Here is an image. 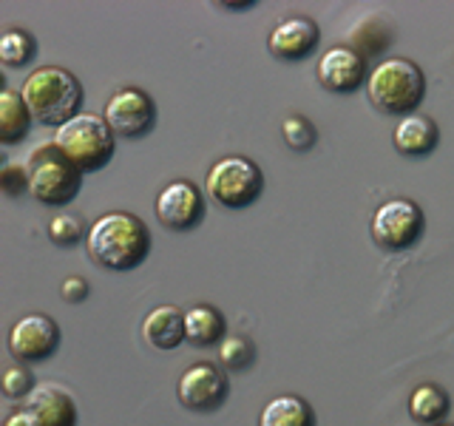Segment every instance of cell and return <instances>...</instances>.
<instances>
[{
    "instance_id": "obj_13",
    "label": "cell",
    "mask_w": 454,
    "mask_h": 426,
    "mask_svg": "<svg viewBox=\"0 0 454 426\" xmlns=\"http://www.w3.org/2000/svg\"><path fill=\"white\" fill-rule=\"evenodd\" d=\"M35 426H77V404L63 383L43 381L26 398L23 406Z\"/></svg>"
},
{
    "instance_id": "obj_5",
    "label": "cell",
    "mask_w": 454,
    "mask_h": 426,
    "mask_svg": "<svg viewBox=\"0 0 454 426\" xmlns=\"http://www.w3.org/2000/svg\"><path fill=\"white\" fill-rule=\"evenodd\" d=\"M28 193L37 202L60 208L68 205L82 188V170H77L66 156L57 151L54 142L37 146L28 156Z\"/></svg>"
},
{
    "instance_id": "obj_20",
    "label": "cell",
    "mask_w": 454,
    "mask_h": 426,
    "mask_svg": "<svg viewBox=\"0 0 454 426\" xmlns=\"http://www.w3.org/2000/svg\"><path fill=\"white\" fill-rule=\"evenodd\" d=\"M184 338L196 347L222 344L224 316L213 304H196L191 310H184Z\"/></svg>"
},
{
    "instance_id": "obj_11",
    "label": "cell",
    "mask_w": 454,
    "mask_h": 426,
    "mask_svg": "<svg viewBox=\"0 0 454 426\" xmlns=\"http://www.w3.org/2000/svg\"><path fill=\"white\" fill-rule=\"evenodd\" d=\"M9 352L23 361H46L60 347V327L51 316L43 312H28V316L18 319L9 330Z\"/></svg>"
},
{
    "instance_id": "obj_23",
    "label": "cell",
    "mask_w": 454,
    "mask_h": 426,
    "mask_svg": "<svg viewBox=\"0 0 454 426\" xmlns=\"http://www.w3.org/2000/svg\"><path fill=\"white\" fill-rule=\"evenodd\" d=\"M216 355L227 373H241L255 361V344L245 335H224Z\"/></svg>"
},
{
    "instance_id": "obj_19",
    "label": "cell",
    "mask_w": 454,
    "mask_h": 426,
    "mask_svg": "<svg viewBox=\"0 0 454 426\" xmlns=\"http://www.w3.org/2000/svg\"><path fill=\"white\" fill-rule=\"evenodd\" d=\"M449 409H451V398L443 387H437V383H420V387H415V392L409 395V415L415 423H423V426L446 423Z\"/></svg>"
},
{
    "instance_id": "obj_9",
    "label": "cell",
    "mask_w": 454,
    "mask_h": 426,
    "mask_svg": "<svg viewBox=\"0 0 454 426\" xmlns=\"http://www.w3.org/2000/svg\"><path fill=\"white\" fill-rule=\"evenodd\" d=\"M156 219H160L168 231H191L205 219V193L191 179H174L156 193Z\"/></svg>"
},
{
    "instance_id": "obj_24",
    "label": "cell",
    "mask_w": 454,
    "mask_h": 426,
    "mask_svg": "<svg viewBox=\"0 0 454 426\" xmlns=\"http://www.w3.org/2000/svg\"><path fill=\"white\" fill-rule=\"evenodd\" d=\"M85 236H89V227H85L77 213H57L49 222V239L60 248H74Z\"/></svg>"
},
{
    "instance_id": "obj_28",
    "label": "cell",
    "mask_w": 454,
    "mask_h": 426,
    "mask_svg": "<svg viewBox=\"0 0 454 426\" xmlns=\"http://www.w3.org/2000/svg\"><path fill=\"white\" fill-rule=\"evenodd\" d=\"M89 293H91V288H89V281H85L82 276H68V279L60 284V296L66 298L68 304H80V302H85V298H89Z\"/></svg>"
},
{
    "instance_id": "obj_12",
    "label": "cell",
    "mask_w": 454,
    "mask_h": 426,
    "mask_svg": "<svg viewBox=\"0 0 454 426\" xmlns=\"http://www.w3.org/2000/svg\"><path fill=\"white\" fill-rule=\"evenodd\" d=\"M316 77L326 91L333 94H352L369 80L366 57H361L352 46H333L318 57Z\"/></svg>"
},
{
    "instance_id": "obj_22",
    "label": "cell",
    "mask_w": 454,
    "mask_h": 426,
    "mask_svg": "<svg viewBox=\"0 0 454 426\" xmlns=\"http://www.w3.org/2000/svg\"><path fill=\"white\" fill-rule=\"evenodd\" d=\"M35 37L26 28H6L0 35V63L9 68H23L35 60Z\"/></svg>"
},
{
    "instance_id": "obj_14",
    "label": "cell",
    "mask_w": 454,
    "mask_h": 426,
    "mask_svg": "<svg viewBox=\"0 0 454 426\" xmlns=\"http://www.w3.org/2000/svg\"><path fill=\"white\" fill-rule=\"evenodd\" d=\"M318 40H321L318 23L312 18H304V14H295V18L281 20L273 32H270L267 49L284 63H298L318 49Z\"/></svg>"
},
{
    "instance_id": "obj_8",
    "label": "cell",
    "mask_w": 454,
    "mask_h": 426,
    "mask_svg": "<svg viewBox=\"0 0 454 426\" xmlns=\"http://www.w3.org/2000/svg\"><path fill=\"white\" fill-rule=\"evenodd\" d=\"M103 117L114 137L139 139L156 125V103L142 89L128 85V89H120L108 97Z\"/></svg>"
},
{
    "instance_id": "obj_21",
    "label": "cell",
    "mask_w": 454,
    "mask_h": 426,
    "mask_svg": "<svg viewBox=\"0 0 454 426\" xmlns=\"http://www.w3.org/2000/svg\"><path fill=\"white\" fill-rule=\"evenodd\" d=\"M392 43V28L389 23L372 14V18H366L358 28L352 32V49L358 51L361 57H372V54H380Z\"/></svg>"
},
{
    "instance_id": "obj_1",
    "label": "cell",
    "mask_w": 454,
    "mask_h": 426,
    "mask_svg": "<svg viewBox=\"0 0 454 426\" xmlns=\"http://www.w3.org/2000/svg\"><path fill=\"white\" fill-rule=\"evenodd\" d=\"M85 250L106 270H134L148 259L151 231L134 213L111 210L89 227Z\"/></svg>"
},
{
    "instance_id": "obj_25",
    "label": "cell",
    "mask_w": 454,
    "mask_h": 426,
    "mask_svg": "<svg viewBox=\"0 0 454 426\" xmlns=\"http://www.w3.org/2000/svg\"><path fill=\"white\" fill-rule=\"evenodd\" d=\"M281 137L293 151H309L318 142L316 125L307 117H301V114H290V117L281 122Z\"/></svg>"
},
{
    "instance_id": "obj_3",
    "label": "cell",
    "mask_w": 454,
    "mask_h": 426,
    "mask_svg": "<svg viewBox=\"0 0 454 426\" xmlns=\"http://www.w3.org/2000/svg\"><path fill=\"white\" fill-rule=\"evenodd\" d=\"M366 97L378 111L409 117L426 97V77L415 60L409 57H387L369 71Z\"/></svg>"
},
{
    "instance_id": "obj_2",
    "label": "cell",
    "mask_w": 454,
    "mask_h": 426,
    "mask_svg": "<svg viewBox=\"0 0 454 426\" xmlns=\"http://www.w3.org/2000/svg\"><path fill=\"white\" fill-rule=\"evenodd\" d=\"M23 99L37 125L60 128L74 120L82 106V85L63 66H40L23 83Z\"/></svg>"
},
{
    "instance_id": "obj_7",
    "label": "cell",
    "mask_w": 454,
    "mask_h": 426,
    "mask_svg": "<svg viewBox=\"0 0 454 426\" xmlns=\"http://www.w3.org/2000/svg\"><path fill=\"white\" fill-rule=\"evenodd\" d=\"M426 231V217L418 202H411L406 196L387 199L378 210L372 213V233L375 245L383 250H406L411 245H418V239Z\"/></svg>"
},
{
    "instance_id": "obj_30",
    "label": "cell",
    "mask_w": 454,
    "mask_h": 426,
    "mask_svg": "<svg viewBox=\"0 0 454 426\" xmlns=\"http://www.w3.org/2000/svg\"><path fill=\"white\" fill-rule=\"evenodd\" d=\"M437 426H454V423H437Z\"/></svg>"
},
{
    "instance_id": "obj_10",
    "label": "cell",
    "mask_w": 454,
    "mask_h": 426,
    "mask_svg": "<svg viewBox=\"0 0 454 426\" xmlns=\"http://www.w3.org/2000/svg\"><path fill=\"white\" fill-rule=\"evenodd\" d=\"M231 381L216 364L199 361L191 364L176 381V398L184 409L191 412H213L227 401Z\"/></svg>"
},
{
    "instance_id": "obj_4",
    "label": "cell",
    "mask_w": 454,
    "mask_h": 426,
    "mask_svg": "<svg viewBox=\"0 0 454 426\" xmlns=\"http://www.w3.org/2000/svg\"><path fill=\"white\" fill-rule=\"evenodd\" d=\"M54 146L66 160L82 174H94L103 170L117 151V137L108 128L106 117L97 114H77L74 120H68L54 131Z\"/></svg>"
},
{
    "instance_id": "obj_17",
    "label": "cell",
    "mask_w": 454,
    "mask_h": 426,
    "mask_svg": "<svg viewBox=\"0 0 454 426\" xmlns=\"http://www.w3.org/2000/svg\"><path fill=\"white\" fill-rule=\"evenodd\" d=\"M259 426H316V412L301 395H276L262 406Z\"/></svg>"
},
{
    "instance_id": "obj_6",
    "label": "cell",
    "mask_w": 454,
    "mask_h": 426,
    "mask_svg": "<svg viewBox=\"0 0 454 426\" xmlns=\"http://www.w3.org/2000/svg\"><path fill=\"white\" fill-rule=\"evenodd\" d=\"M207 193L213 202L227 210H241L253 205L264 191V174L247 156H222L207 170Z\"/></svg>"
},
{
    "instance_id": "obj_18",
    "label": "cell",
    "mask_w": 454,
    "mask_h": 426,
    "mask_svg": "<svg viewBox=\"0 0 454 426\" xmlns=\"http://www.w3.org/2000/svg\"><path fill=\"white\" fill-rule=\"evenodd\" d=\"M32 111H28L20 91L4 89L0 91V142L4 146H18L28 137L32 128Z\"/></svg>"
},
{
    "instance_id": "obj_16",
    "label": "cell",
    "mask_w": 454,
    "mask_h": 426,
    "mask_svg": "<svg viewBox=\"0 0 454 426\" xmlns=\"http://www.w3.org/2000/svg\"><path fill=\"white\" fill-rule=\"evenodd\" d=\"M437 142H440V128L426 114H409L392 131V146L403 156H426L437 148Z\"/></svg>"
},
{
    "instance_id": "obj_15",
    "label": "cell",
    "mask_w": 454,
    "mask_h": 426,
    "mask_svg": "<svg viewBox=\"0 0 454 426\" xmlns=\"http://www.w3.org/2000/svg\"><path fill=\"white\" fill-rule=\"evenodd\" d=\"M142 338L151 350H176L184 338V312L179 307H170V304H160L153 307L145 321H142Z\"/></svg>"
},
{
    "instance_id": "obj_29",
    "label": "cell",
    "mask_w": 454,
    "mask_h": 426,
    "mask_svg": "<svg viewBox=\"0 0 454 426\" xmlns=\"http://www.w3.org/2000/svg\"><path fill=\"white\" fill-rule=\"evenodd\" d=\"M4 426H35V421L28 418L26 409H14V412H9V415H6Z\"/></svg>"
},
{
    "instance_id": "obj_26",
    "label": "cell",
    "mask_w": 454,
    "mask_h": 426,
    "mask_svg": "<svg viewBox=\"0 0 454 426\" xmlns=\"http://www.w3.org/2000/svg\"><path fill=\"white\" fill-rule=\"evenodd\" d=\"M0 387H4V395L12 398V401H26L37 383H35V375L28 373L23 364H12V367H6Z\"/></svg>"
},
{
    "instance_id": "obj_27",
    "label": "cell",
    "mask_w": 454,
    "mask_h": 426,
    "mask_svg": "<svg viewBox=\"0 0 454 426\" xmlns=\"http://www.w3.org/2000/svg\"><path fill=\"white\" fill-rule=\"evenodd\" d=\"M0 188L6 196H20L28 193V165L26 162H6L0 170Z\"/></svg>"
}]
</instances>
